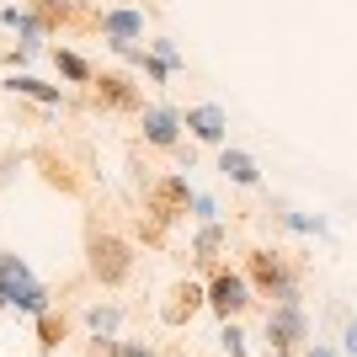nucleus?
Instances as JSON below:
<instances>
[{
	"instance_id": "21",
	"label": "nucleus",
	"mask_w": 357,
	"mask_h": 357,
	"mask_svg": "<svg viewBox=\"0 0 357 357\" xmlns=\"http://www.w3.org/2000/svg\"><path fill=\"white\" fill-rule=\"evenodd\" d=\"M219 342H224V357H245V336H240V326H235V320H224Z\"/></svg>"
},
{
	"instance_id": "12",
	"label": "nucleus",
	"mask_w": 357,
	"mask_h": 357,
	"mask_svg": "<svg viewBox=\"0 0 357 357\" xmlns=\"http://www.w3.org/2000/svg\"><path fill=\"white\" fill-rule=\"evenodd\" d=\"M176 134H181V112H171V107H144V139L149 144L171 149Z\"/></svg>"
},
{
	"instance_id": "11",
	"label": "nucleus",
	"mask_w": 357,
	"mask_h": 357,
	"mask_svg": "<svg viewBox=\"0 0 357 357\" xmlns=\"http://www.w3.org/2000/svg\"><path fill=\"white\" fill-rule=\"evenodd\" d=\"M91 86H96V102H102V107H139V91H134V80H128V75H118V70L96 75Z\"/></svg>"
},
{
	"instance_id": "14",
	"label": "nucleus",
	"mask_w": 357,
	"mask_h": 357,
	"mask_svg": "<svg viewBox=\"0 0 357 357\" xmlns=\"http://www.w3.org/2000/svg\"><path fill=\"white\" fill-rule=\"evenodd\" d=\"M219 171L229 181H240V187H256V181H261V171H256V160L245 155V149H224V155H219Z\"/></svg>"
},
{
	"instance_id": "24",
	"label": "nucleus",
	"mask_w": 357,
	"mask_h": 357,
	"mask_svg": "<svg viewBox=\"0 0 357 357\" xmlns=\"http://www.w3.org/2000/svg\"><path fill=\"white\" fill-rule=\"evenodd\" d=\"M310 357H331V352H326V347H310Z\"/></svg>"
},
{
	"instance_id": "15",
	"label": "nucleus",
	"mask_w": 357,
	"mask_h": 357,
	"mask_svg": "<svg viewBox=\"0 0 357 357\" xmlns=\"http://www.w3.org/2000/svg\"><path fill=\"white\" fill-rule=\"evenodd\" d=\"M219 251H224V229L208 219L203 229H197V240H192V256L197 261H219Z\"/></svg>"
},
{
	"instance_id": "2",
	"label": "nucleus",
	"mask_w": 357,
	"mask_h": 357,
	"mask_svg": "<svg viewBox=\"0 0 357 357\" xmlns=\"http://www.w3.org/2000/svg\"><path fill=\"white\" fill-rule=\"evenodd\" d=\"M0 294H6V304H11V310H22V314L54 310V288L38 283V278H32V267H27L16 251H0Z\"/></svg>"
},
{
	"instance_id": "18",
	"label": "nucleus",
	"mask_w": 357,
	"mask_h": 357,
	"mask_svg": "<svg viewBox=\"0 0 357 357\" xmlns=\"http://www.w3.org/2000/svg\"><path fill=\"white\" fill-rule=\"evenodd\" d=\"M75 16V0H38V22L54 27V22H70Z\"/></svg>"
},
{
	"instance_id": "16",
	"label": "nucleus",
	"mask_w": 357,
	"mask_h": 357,
	"mask_svg": "<svg viewBox=\"0 0 357 357\" xmlns=\"http://www.w3.org/2000/svg\"><path fill=\"white\" fill-rule=\"evenodd\" d=\"M6 86H11V91H22V96H32V102H48V107H59V91H54V86H43V80H32V75H11Z\"/></svg>"
},
{
	"instance_id": "10",
	"label": "nucleus",
	"mask_w": 357,
	"mask_h": 357,
	"mask_svg": "<svg viewBox=\"0 0 357 357\" xmlns=\"http://www.w3.org/2000/svg\"><path fill=\"white\" fill-rule=\"evenodd\" d=\"M181 128H192V139H203V144H219L229 118H224V107L203 102V107H187V112H181Z\"/></svg>"
},
{
	"instance_id": "23",
	"label": "nucleus",
	"mask_w": 357,
	"mask_h": 357,
	"mask_svg": "<svg viewBox=\"0 0 357 357\" xmlns=\"http://www.w3.org/2000/svg\"><path fill=\"white\" fill-rule=\"evenodd\" d=\"M342 342H347V352L357 357V320H352V326H347V336H342Z\"/></svg>"
},
{
	"instance_id": "7",
	"label": "nucleus",
	"mask_w": 357,
	"mask_h": 357,
	"mask_svg": "<svg viewBox=\"0 0 357 357\" xmlns=\"http://www.w3.org/2000/svg\"><path fill=\"white\" fill-rule=\"evenodd\" d=\"M197 310H208V288L203 283H176L171 294H165V304H160V320L171 331H181V326H192Z\"/></svg>"
},
{
	"instance_id": "9",
	"label": "nucleus",
	"mask_w": 357,
	"mask_h": 357,
	"mask_svg": "<svg viewBox=\"0 0 357 357\" xmlns=\"http://www.w3.org/2000/svg\"><path fill=\"white\" fill-rule=\"evenodd\" d=\"M96 27L107 32V43H139V38H144V11L118 6V11H102V16H96Z\"/></svg>"
},
{
	"instance_id": "19",
	"label": "nucleus",
	"mask_w": 357,
	"mask_h": 357,
	"mask_svg": "<svg viewBox=\"0 0 357 357\" xmlns=\"http://www.w3.org/2000/svg\"><path fill=\"white\" fill-rule=\"evenodd\" d=\"M86 320H91V331H96V336H107V331H118L123 310H118V304H96V310H91Z\"/></svg>"
},
{
	"instance_id": "5",
	"label": "nucleus",
	"mask_w": 357,
	"mask_h": 357,
	"mask_svg": "<svg viewBox=\"0 0 357 357\" xmlns=\"http://www.w3.org/2000/svg\"><path fill=\"white\" fill-rule=\"evenodd\" d=\"M267 342L278 347L283 357L298 352V342H310V320H304V304H278V310L267 314Z\"/></svg>"
},
{
	"instance_id": "6",
	"label": "nucleus",
	"mask_w": 357,
	"mask_h": 357,
	"mask_svg": "<svg viewBox=\"0 0 357 357\" xmlns=\"http://www.w3.org/2000/svg\"><path fill=\"white\" fill-rule=\"evenodd\" d=\"M208 310L219 314V320H235V314L251 310V283L240 278V272L219 267L213 272V283H208Z\"/></svg>"
},
{
	"instance_id": "8",
	"label": "nucleus",
	"mask_w": 357,
	"mask_h": 357,
	"mask_svg": "<svg viewBox=\"0 0 357 357\" xmlns=\"http://www.w3.org/2000/svg\"><path fill=\"white\" fill-rule=\"evenodd\" d=\"M32 160H38V171H43V181L54 187V192H64V197H80V192H86V176H80V171H75L64 155H54V149H38Z\"/></svg>"
},
{
	"instance_id": "25",
	"label": "nucleus",
	"mask_w": 357,
	"mask_h": 357,
	"mask_svg": "<svg viewBox=\"0 0 357 357\" xmlns=\"http://www.w3.org/2000/svg\"><path fill=\"white\" fill-rule=\"evenodd\" d=\"M0 310H11V304H6V294H0Z\"/></svg>"
},
{
	"instance_id": "13",
	"label": "nucleus",
	"mask_w": 357,
	"mask_h": 357,
	"mask_svg": "<svg viewBox=\"0 0 357 357\" xmlns=\"http://www.w3.org/2000/svg\"><path fill=\"white\" fill-rule=\"evenodd\" d=\"M59 342H70V310H43L38 314V352H54Z\"/></svg>"
},
{
	"instance_id": "22",
	"label": "nucleus",
	"mask_w": 357,
	"mask_h": 357,
	"mask_svg": "<svg viewBox=\"0 0 357 357\" xmlns=\"http://www.w3.org/2000/svg\"><path fill=\"white\" fill-rule=\"evenodd\" d=\"M112 357H155V347H144V342H112Z\"/></svg>"
},
{
	"instance_id": "20",
	"label": "nucleus",
	"mask_w": 357,
	"mask_h": 357,
	"mask_svg": "<svg viewBox=\"0 0 357 357\" xmlns=\"http://www.w3.org/2000/svg\"><path fill=\"white\" fill-rule=\"evenodd\" d=\"M6 27H16V32H22V38H32V43L43 38V22H38V16H32V11H6Z\"/></svg>"
},
{
	"instance_id": "3",
	"label": "nucleus",
	"mask_w": 357,
	"mask_h": 357,
	"mask_svg": "<svg viewBox=\"0 0 357 357\" xmlns=\"http://www.w3.org/2000/svg\"><path fill=\"white\" fill-rule=\"evenodd\" d=\"M245 283H251V294L278 298V304H294L298 298V272L278 251H245Z\"/></svg>"
},
{
	"instance_id": "4",
	"label": "nucleus",
	"mask_w": 357,
	"mask_h": 357,
	"mask_svg": "<svg viewBox=\"0 0 357 357\" xmlns=\"http://www.w3.org/2000/svg\"><path fill=\"white\" fill-rule=\"evenodd\" d=\"M187 203H192V187H187L181 176H160V181H149V187H144V213H149V219H160V224L181 219Z\"/></svg>"
},
{
	"instance_id": "17",
	"label": "nucleus",
	"mask_w": 357,
	"mask_h": 357,
	"mask_svg": "<svg viewBox=\"0 0 357 357\" xmlns=\"http://www.w3.org/2000/svg\"><path fill=\"white\" fill-rule=\"evenodd\" d=\"M54 64H59V75L80 80V86H86V80H96V70H91V64L80 59V54H70V48H54Z\"/></svg>"
},
{
	"instance_id": "1",
	"label": "nucleus",
	"mask_w": 357,
	"mask_h": 357,
	"mask_svg": "<svg viewBox=\"0 0 357 357\" xmlns=\"http://www.w3.org/2000/svg\"><path fill=\"white\" fill-rule=\"evenodd\" d=\"M86 272H91V283H102V288H123L134 278V245L123 235H112V229H102V224H91L86 229Z\"/></svg>"
}]
</instances>
